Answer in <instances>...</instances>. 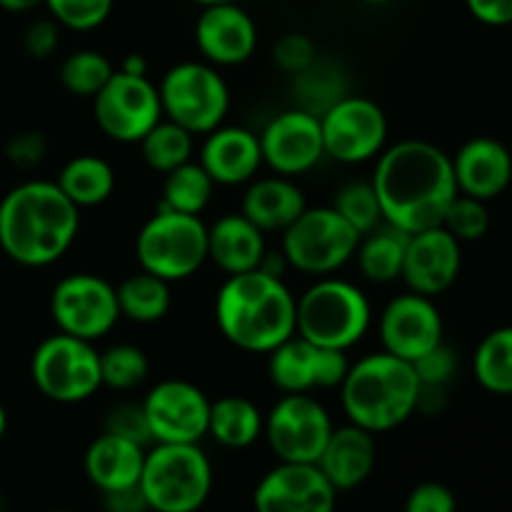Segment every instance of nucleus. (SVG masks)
<instances>
[{
    "instance_id": "obj_1",
    "label": "nucleus",
    "mask_w": 512,
    "mask_h": 512,
    "mask_svg": "<svg viewBox=\"0 0 512 512\" xmlns=\"http://www.w3.org/2000/svg\"><path fill=\"white\" fill-rule=\"evenodd\" d=\"M373 188L383 223L415 235L443 225L445 210L458 195L453 160L428 140H400L378 155Z\"/></svg>"
},
{
    "instance_id": "obj_2",
    "label": "nucleus",
    "mask_w": 512,
    "mask_h": 512,
    "mask_svg": "<svg viewBox=\"0 0 512 512\" xmlns=\"http://www.w3.org/2000/svg\"><path fill=\"white\" fill-rule=\"evenodd\" d=\"M80 233L75 208L55 180H25L0 200V248L25 268L58 263Z\"/></svg>"
},
{
    "instance_id": "obj_3",
    "label": "nucleus",
    "mask_w": 512,
    "mask_h": 512,
    "mask_svg": "<svg viewBox=\"0 0 512 512\" xmlns=\"http://www.w3.org/2000/svg\"><path fill=\"white\" fill-rule=\"evenodd\" d=\"M215 323L238 350L268 355L295 335V295L283 278L258 268L228 275L215 295Z\"/></svg>"
},
{
    "instance_id": "obj_4",
    "label": "nucleus",
    "mask_w": 512,
    "mask_h": 512,
    "mask_svg": "<svg viewBox=\"0 0 512 512\" xmlns=\"http://www.w3.org/2000/svg\"><path fill=\"white\" fill-rule=\"evenodd\" d=\"M420 380L413 363L380 353L350 363L340 385V405L348 423L380 435L400 428L418 413Z\"/></svg>"
},
{
    "instance_id": "obj_5",
    "label": "nucleus",
    "mask_w": 512,
    "mask_h": 512,
    "mask_svg": "<svg viewBox=\"0 0 512 512\" xmlns=\"http://www.w3.org/2000/svg\"><path fill=\"white\" fill-rule=\"evenodd\" d=\"M370 325L368 295L350 280L325 275L295 298V333L323 348L348 353L368 335Z\"/></svg>"
},
{
    "instance_id": "obj_6",
    "label": "nucleus",
    "mask_w": 512,
    "mask_h": 512,
    "mask_svg": "<svg viewBox=\"0 0 512 512\" xmlns=\"http://www.w3.org/2000/svg\"><path fill=\"white\" fill-rule=\"evenodd\" d=\"M138 485L153 512H198L213 490V465L200 443H155Z\"/></svg>"
},
{
    "instance_id": "obj_7",
    "label": "nucleus",
    "mask_w": 512,
    "mask_h": 512,
    "mask_svg": "<svg viewBox=\"0 0 512 512\" xmlns=\"http://www.w3.org/2000/svg\"><path fill=\"white\" fill-rule=\"evenodd\" d=\"M140 270L168 283L188 280L208 263V225L200 215L158 208L135 238Z\"/></svg>"
},
{
    "instance_id": "obj_8",
    "label": "nucleus",
    "mask_w": 512,
    "mask_h": 512,
    "mask_svg": "<svg viewBox=\"0 0 512 512\" xmlns=\"http://www.w3.org/2000/svg\"><path fill=\"white\" fill-rule=\"evenodd\" d=\"M163 118L193 135H208L225 123L230 88L218 68L200 60H183L165 70L158 83Z\"/></svg>"
},
{
    "instance_id": "obj_9",
    "label": "nucleus",
    "mask_w": 512,
    "mask_h": 512,
    "mask_svg": "<svg viewBox=\"0 0 512 512\" xmlns=\"http://www.w3.org/2000/svg\"><path fill=\"white\" fill-rule=\"evenodd\" d=\"M280 253L288 260V268L313 278H325L355 258V250L363 235L350 228L333 205L305 208L300 218L283 230Z\"/></svg>"
},
{
    "instance_id": "obj_10",
    "label": "nucleus",
    "mask_w": 512,
    "mask_h": 512,
    "mask_svg": "<svg viewBox=\"0 0 512 512\" xmlns=\"http://www.w3.org/2000/svg\"><path fill=\"white\" fill-rule=\"evenodd\" d=\"M30 378L40 395L60 405L85 403L103 388L100 353L88 340L50 335L30 358Z\"/></svg>"
},
{
    "instance_id": "obj_11",
    "label": "nucleus",
    "mask_w": 512,
    "mask_h": 512,
    "mask_svg": "<svg viewBox=\"0 0 512 512\" xmlns=\"http://www.w3.org/2000/svg\"><path fill=\"white\" fill-rule=\"evenodd\" d=\"M333 418L313 393H283L265 415L263 438L280 463H318Z\"/></svg>"
},
{
    "instance_id": "obj_12",
    "label": "nucleus",
    "mask_w": 512,
    "mask_h": 512,
    "mask_svg": "<svg viewBox=\"0 0 512 512\" xmlns=\"http://www.w3.org/2000/svg\"><path fill=\"white\" fill-rule=\"evenodd\" d=\"M318 118L325 155L338 163H368L388 148V115L365 95L345 93Z\"/></svg>"
},
{
    "instance_id": "obj_13",
    "label": "nucleus",
    "mask_w": 512,
    "mask_h": 512,
    "mask_svg": "<svg viewBox=\"0 0 512 512\" xmlns=\"http://www.w3.org/2000/svg\"><path fill=\"white\" fill-rule=\"evenodd\" d=\"M50 315L58 333L95 343L113 333L120 320L115 285L95 273L65 275L50 293Z\"/></svg>"
},
{
    "instance_id": "obj_14",
    "label": "nucleus",
    "mask_w": 512,
    "mask_h": 512,
    "mask_svg": "<svg viewBox=\"0 0 512 512\" xmlns=\"http://www.w3.org/2000/svg\"><path fill=\"white\" fill-rule=\"evenodd\" d=\"M95 123L115 143L133 145L163 120L158 85L148 75L115 70L113 78L93 98Z\"/></svg>"
},
{
    "instance_id": "obj_15",
    "label": "nucleus",
    "mask_w": 512,
    "mask_h": 512,
    "mask_svg": "<svg viewBox=\"0 0 512 512\" xmlns=\"http://www.w3.org/2000/svg\"><path fill=\"white\" fill-rule=\"evenodd\" d=\"M140 405L153 443H200L208 435L210 398L190 380H160Z\"/></svg>"
},
{
    "instance_id": "obj_16",
    "label": "nucleus",
    "mask_w": 512,
    "mask_h": 512,
    "mask_svg": "<svg viewBox=\"0 0 512 512\" xmlns=\"http://www.w3.org/2000/svg\"><path fill=\"white\" fill-rule=\"evenodd\" d=\"M348 353L323 348L298 333L268 353L270 383L280 393H315L340 388L348 375Z\"/></svg>"
},
{
    "instance_id": "obj_17",
    "label": "nucleus",
    "mask_w": 512,
    "mask_h": 512,
    "mask_svg": "<svg viewBox=\"0 0 512 512\" xmlns=\"http://www.w3.org/2000/svg\"><path fill=\"white\" fill-rule=\"evenodd\" d=\"M258 138L260 150H263V165L285 178L310 173L325 158L320 118L303 108L278 113L265 125Z\"/></svg>"
},
{
    "instance_id": "obj_18",
    "label": "nucleus",
    "mask_w": 512,
    "mask_h": 512,
    "mask_svg": "<svg viewBox=\"0 0 512 512\" xmlns=\"http://www.w3.org/2000/svg\"><path fill=\"white\" fill-rule=\"evenodd\" d=\"M443 315L433 298L408 293L395 295L383 308L378 333L383 350L390 355L415 363L443 343Z\"/></svg>"
},
{
    "instance_id": "obj_19",
    "label": "nucleus",
    "mask_w": 512,
    "mask_h": 512,
    "mask_svg": "<svg viewBox=\"0 0 512 512\" xmlns=\"http://www.w3.org/2000/svg\"><path fill=\"white\" fill-rule=\"evenodd\" d=\"M255 512H335L338 490L315 463H278L260 478Z\"/></svg>"
},
{
    "instance_id": "obj_20",
    "label": "nucleus",
    "mask_w": 512,
    "mask_h": 512,
    "mask_svg": "<svg viewBox=\"0 0 512 512\" xmlns=\"http://www.w3.org/2000/svg\"><path fill=\"white\" fill-rule=\"evenodd\" d=\"M195 45L205 63L233 68L253 58L258 48V28L248 10L238 3L205 5L195 20Z\"/></svg>"
},
{
    "instance_id": "obj_21",
    "label": "nucleus",
    "mask_w": 512,
    "mask_h": 512,
    "mask_svg": "<svg viewBox=\"0 0 512 512\" xmlns=\"http://www.w3.org/2000/svg\"><path fill=\"white\" fill-rule=\"evenodd\" d=\"M460 245L463 243H458L443 225L410 235L403 275H400L408 290L425 298H435L453 288L460 275V265H463Z\"/></svg>"
},
{
    "instance_id": "obj_22",
    "label": "nucleus",
    "mask_w": 512,
    "mask_h": 512,
    "mask_svg": "<svg viewBox=\"0 0 512 512\" xmlns=\"http://www.w3.org/2000/svg\"><path fill=\"white\" fill-rule=\"evenodd\" d=\"M200 165L215 185H245L263 168L260 138L243 125H220L205 135L200 148Z\"/></svg>"
},
{
    "instance_id": "obj_23",
    "label": "nucleus",
    "mask_w": 512,
    "mask_h": 512,
    "mask_svg": "<svg viewBox=\"0 0 512 512\" xmlns=\"http://www.w3.org/2000/svg\"><path fill=\"white\" fill-rule=\"evenodd\" d=\"M450 160H453L458 193L490 203L508 190L512 180V155L500 140L490 135L470 138Z\"/></svg>"
},
{
    "instance_id": "obj_24",
    "label": "nucleus",
    "mask_w": 512,
    "mask_h": 512,
    "mask_svg": "<svg viewBox=\"0 0 512 512\" xmlns=\"http://www.w3.org/2000/svg\"><path fill=\"white\" fill-rule=\"evenodd\" d=\"M375 463H378L375 435L348 423L343 428H333L315 465L338 493H345L360 488L373 475Z\"/></svg>"
},
{
    "instance_id": "obj_25",
    "label": "nucleus",
    "mask_w": 512,
    "mask_h": 512,
    "mask_svg": "<svg viewBox=\"0 0 512 512\" xmlns=\"http://www.w3.org/2000/svg\"><path fill=\"white\" fill-rule=\"evenodd\" d=\"M305 208L308 203H305L303 190L295 185L293 178H285V175L250 180L243 203H240V213L263 233H283L300 218Z\"/></svg>"
},
{
    "instance_id": "obj_26",
    "label": "nucleus",
    "mask_w": 512,
    "mask_h": 512,
    "mask_svg": "<svg viewBox=\"0 0 512 512\" xmlns=\"http://www.w3.org/2000/svg\"><path fill=\"white\" fill-rule=\"evenodd\" d=\"M145 463V448L133 443L120 435L105 433L98 435L93 443L88 445L83 458L85 475L90 483L100 490V493H110V490L133 488L140 483V473H143Z\"/></svg>"
},
{
    "instance_id": "obj_27",
    "label": "nucleus",
    "mask_w": 512,
    "mask_h": 512,
    "mask_svg": "<svg viewBox=\"0 0 512 512\" xmlns=\"http://www.w3.org/2000/svg\"><path fill=\"white\" fill-rule=\"evenodd\" d=\"M268 253L265 233L255 228L243 213H228L208 228V260L225 275L255 270Z\"/></svg>"
},
{
    "instance_id": "obj_28",
    "label": "nucleus",
    "mask_w": 512,
    "mask_h": 512,
    "mask_svg": "<svg viewBox=\"0 0 512 512\" xmlns=\"http://www.w3.org/2000/svg\"><path fill=\"white\" fill-rule=\"evenodd\" d=\"M265 415L245 395H223L210 400L208 435L230 450H245L263 438Z\"/></svg>"
},
{
    "instance_id": "obj_29",
    "label": "nucleus",
    "mask_w": 512,
    "mask_h": 512,
    "mask_svg": "<svg viewBox=\"0 0 512 512\" xmlns=\"http://www.w3.org/2000/svg\"><path fill=\"white\" fill-rule=\"evenodd\" d=\"M58 188L75 208H95L110 200L115 190V170L100 155H75L60 168Z\"/></svg>"
},
{
    "instance_id": "obj_30",
    "label": "nucleus",
    "mask_w": 512,
    "mask_h": 512,
    "mask_svg": "<svg viewBox=\"0 0 512 512\" xmlns=\"http://www.w3.org/2000/svg\"><path fill=\"white\" fill-rule=\"evenodd\" d=\"M408 233L393 228L388 223H380L378 228L363 235L355 250L360 275L370 283L388 285L403 275L405 248H408Z\"/></svg>"
},
{
    "instance_id": "obj_31",
    "label": "nucleus",
    "mask_w": 512,
    "mask_h": 512,
    "mask_svg": "<svg viewBox=\"0 0 512 512\" xmlns=\"http://www.w3.org/2000/svg\"><path fill=\"white\" fill-rule=\"evenodd\" d=\"M115 295H118L120 318H128L140 325L163 320L170 313V305H173L168 280L145 273V270L125 278L115 288Z\"/></svg>"
},
{
    "instance_id": "obj_32",
    "label": "nucleus",
    "mask_w": 512,
    "mask_h": 512,
    "mask_svg": "<svg viewBox=\"0 0 512 512\" xmlns=\"http://www.w3.org/2000/svg\"><path fill=\"white\" fill-rule=\"evenodd\" d=\"M215 193V183L200 163H185L170 170L163 183V200L160 208L175 210L185 215H200L210 205Z\"/></svg>"
},
{
    "instance_id": "obj_33",
    "label": "nucleus",
    "mask_w": 512,
    "mask_h": 512,
    "mask_svg": "<svg viewBox=\"0 0 512 512\" xmlns=\"http://www.w3.org/2000/svg\"><path fill=\"white\" fill-rule=\"evenodd\" d=\"M475 380L495 395H512V325L480 340L473 355Z\"/></svg>"
},
{
    "instance_id": "obj_34",
    "label": "nucleus",
    "mask_w": 512,
    "mask_h": 512,
    "mask_svg": "<svg viewBox=\"0 0 512 512\" xmlns=\"http://www.w3.org/2000/svg\"><path fill=\"white\" fill-rule=\"evenodd\" d=\"M138 145L145 165L150 170H155V173L168 175L170 170L190 163L195 150V135L180 128L173 120L163 118L155 128L148 130V135Z\"/></svg>"
},
{
    "instance_id": "obj_35",
    "label": "nucleus",
    "mask_w": 512,
    "mask_h": 512,
    "mask_svg": "<svg viewBox=\"0 0 512 512\" xmlns=\"http://www.w3.org/2000/svg\"><path fill=\"white\" fill-rule=\"evenodd\" d=\"M115 68L100 50H75L60 63V83L70 95L78 98H95L103 85L113 78Z\"/></svg>"
},
{
    "instance_id": "obj_36",
    "label": "nucleus",
    "mask_w": 512,
    "mask_h": 512,
    "mask_svg": "<svg viewBox=\"0 0 512 512\" xmlns=\"http://www.w3.org/2000/svg\"><path fill=\"white\" fill-rule=\"evenodd\" d=\"M333 208L360 235H368L370 230L383 223L373 183H365V180H350V183L340 185L333 198Z\"/></svg>"
},
{
    "instance_id": "obj_37",
    "label": "nucleus",
    "mask_w": 512,
    "mask_h": 512,
    "mask_svg": "<svg viewBox=\"0 0 512 512\" xmlns=\"http://www.w3.org/2000/svg\"><path fill=\"white\" fill-rule=\"evenodd\" d=\"M148 373V355L138 345L118 343L110 345L108 350L100 353V378H103V388L133 390L148 378Z\"/></svg>"
},
{
    "instance_id": "obj_38",
    "label": "nucleus",
    "mask_w": 512,
    "mask_h": 512,
    "mask_svg": "<svg viewBox=\"0 0 512 512\" xmlns=\"http://www.w3.org/2000/svg\"><path fill=\"white\" fill-rule=\"evenodd\" d=\"M295 90L300 95V108L308 113L320 115L345 95V83L340 73L330 65L315 60L310 68L295 75Z\"/></svg>"
},
{
    "instance_id": "obj_39",
    "label": "nucleus",
    "mask_w": 512,
    "mask_h": 512,
    "mask_svg": "<svg viewBox=\"0 0 512 512\" xmlns=\"http://www.w3.org/2000/svg\"><path fill=\"white\" fill-rule=\"evenodd\" d=\"M443 228L453 235L458 243H475L485 238L490 228V210L485 200L470 198L458 193L448 205L443 218Z\"/></svg>"
},
{
    "instance_id": "obj_40",
    "label": "nucleus",
    "mask_w": 512,
    "mask_h": 512,
    "mask_svg": "<svg viewBox=\"0 0 512 512\" xmlns=\"http://www.w3.org/2000/svg\"><path fill=\"white\" fill-rule=\"evenodd\" d=\"M115 0H43L50 18L60 28L75 30V33H88L100 28L113 13Z\"/></svg>"
},
{
    "instance_id": "obj_41",
    "label": "nucleus",
    "mask_w": 512,
    "mask_h": 512,
    "mask_svg": "<svg viewBox=\"0 0 512 512\" xmlns=\"http://www.w3.org/2000/svg\"><path fill=\"white\" fill-rule=\"evenodd\" d=\"M105 433L120 435V438H128L133 443L148 448L153 443V435H150L148 418H145L143 405L135 403H120L105 418Z\"/></svg>"
},
{
    "instance_id": "obj_42",
    "label": "nucleus",
    "mask_w": 512,
    "mask_h": 512,
    "mask_svg": "<svg viewBox=\"0 0 512 512\" xmlns=\"http://www.w3.org/2000/svg\"><path fill=\"white\" fill-rule=\"evenodd\" d=\"M273 60L278 63L280 70H285V73L295 78V75L303 73L305 68H310L318 60V48H315V43L305 33H285L275 43Z\"/></svg>"
},
{
    "instance_id": "obj_43",
    "label": "nucleus",
    "mask_w": 512,
    "mask_h": 512,
    "mask_svg": "<svg viewBox=\"0 0 512 512\" xmlns=\"http://www.w3.org/2000/svg\"><path fill=\"white\" fill-rule=\"evenodd\" d=\"M413 368H415V375H418L420 385H430V388H448V383L455 378V373H458V355L453 353V348L440 343L438 348H433L430 353H425L423 358L415 360Z\"/></svg>"
},
{
    "instance_id": "obj_44",
    "label": "nucleus",
    "mask_w": 512,
    "mask_h": 512,
    "mask_svg": "<svg viewBox=\"0 0 512 512\" xmlns=\"http://www.w3.org/2000/svg\"><path fill=\"white\" fill-rule=\"evenodd\" d=\"M458 503L448 485L443 483H420L410 490L405 500V512H455Z\"/></svg>"
},
{
    "instance_id": "obj_45",
    "label": "nucleus",
    "mask_w": 512,
    "mask_h": 512,
    "mask_svg": "<svg viewBox=\"0 0 512 512\" xmlns=\"http://www.w3.org/2000/svg\"><path fill=\"white\" fill-rule=\"evenodd\" d=\"M60 43V25L53 18H40L25 28L23 45L25 53L35 60H45L58 50Z\"/></svg>"
},
{
    "instance_id": "obj_46",
    "label": "nucleus",
    "mask_w": 512,
    "mask_h": 512,
    "mask_svg": "<svg viewBox=\"0 0 512 512\" xmlns=\"http://www.w3.org/2000/svg\"><path fill=\"white\" fill-rule=\"evenodd\" d=\"M45 153H48V143H45V135L38 133V130L18 133L8 143V160L23 170H30L43 163Z\"/></svg>"
},
{
    "instance_id": "obj_47",
    "label": "nucleus",
    "mask_w": 512,
    "mask_h": 512,
    "mask_svg": "<svg viewBox=\"0 0 512 512\" xmlns=\"http://www.w3.org/2000/svg\"><path fill=\"white\" fill-rule=\"evenodd\" d=\"M470 15L490 28L512 25V0H465Z\"/></svg>"
},
{
    "instance_id": "obj_48",
    "label": "nucleus",
    "mask_w": 512,
    "mask_h": 512,
    "mask_svg": "<svg viewBox=\"0 0 512 512\" xmlns=\"http://www.w3.org/2000/svg\"><path fill=\"white\" fill-rule=\"evenodd\" d=\"M103 505H105V512H148L150 510L140 485L103 493Z\"/></svg>"
},
{
    "instance_id": "obj_49",
    "label": "nucleus",
    "mask_w": 512,
    "mask_h": 512,
    "mask_svg": "<svg viewBox=\"0 0 512 512\" xmlns=\"http://www.w3.org/2000/svg\"><path fill=\"white\" fill-rule=\"evenodd\" d=\"M118 70H123V73L128 75H148V60L140 53H130L125 55V60L120 63Z\"/></svg>"
},
{
    "instance_id": "obj_50",
    "label": "nucleus",
    "mask_w": 512,
    "mask_h": 512,
    "mask_svg": "<svg viewBox=\"0 0 512 512\" xmlns=\"http://www.w3.org/2000/svg\"><path fill=\"white\" fill-rule=\"evenodd\" d=\"M38 5H43V0H0V8L8 10V13H28Z\"/></svg>"
},
{
    "instance_id": "obj_51",
    "label": "nucleus",
    "mask_w": 512,
    "mask_h": 512,
    "mask_svg": "<svg viewBox=\"0 0 512 512\" xmlns=\"http://www.w3.org/2000/svg\"><path fill=\"white\" fill-rule=\"evenodd\" d=\"M5 430H8V413H5L3 403H0V440H3Z\"/></svg>"
},
{
    "instance_id": "obj_52",
    "label": "nucleus",
    "mask_w": 512,
    "mask_h": 512,
    "mask_svg": "<svg viewBox=\"0 0 512 512\" xmlns=\"http://www.w3.org/2000/svg\"><path fill=\"white\" fill-rule=\"evenodd\" d=\"M193 3H198V5H220V3H238V0H193Z\"/></svg>"
},
{
    "instance_id": "obj_53",
    "label": "nucleus",
    "mask_w": 512,
    "mask_h": 512,
    "mask_svg": "<svg viewBox=\"0 0 512 512\" xmlns=\"http://www.w3.org/2000/svg\"><path fill=\"white\" fill-rule=\"evenodd\" d=\"M360 3H368V5H385V3H393V0H360Z\"/></svg>"
},
{
    "instance_id": "obj_54",
    "label": "nucleus",
    "mask_w": 512,
    "mask_h": 512,
    "mask_svg": "<svg viewBox=\"0 0 512 512\" xmlns=\"http://www.w3.org/2000/svg\"><path fill=\"white\" fill-rule=\"evenodd\" d=\"M0 512H3V498H0Z\"/></svg>"
},
{
    "instance_id": "obj_55",
    "label": "nucleus",
    "mask_w": 512,
    "mask_h": 512,
    "mask_svg": "<svg viewBox=\"0 0 512 512\" xmlns=\"http://www.w3.org/2000/svg\"><path fill=\"white\" fill-rule=\"evenodd\" d=\"M53 512H73V510H53Z\"/></svg>"
}]
</instances>
